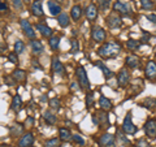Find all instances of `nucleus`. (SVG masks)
Segmentation results:
<instances>
[{
	"mask_svg": "<svg viewBox=\"0 0 156 147\" xmlns=\"http://www.w3.org/2000/svg\"><path fill=\"white\" fill-rule=\"evenodd\" d=\"M120 52H121V44L117 42L104 43L98 51L99 55L104 59H113L116 56H118Z\"/></svg>",
	"mask_w": 156,
	"mask_h": 147,
	"instance_id": "obj_1",
	"label": "nucleus"
},
{
	"mask_svg": "<svg viewBox=\"0 0 156 147\" xmlns=\"http://www.w3.org/2000/svg\"><path fill=\"white\" fill-rule=\"evenodd\" d=\"M75 77L78 79V83H79L81 89H88L90 87V82H88V77L87 73H86L85 68L82 65H79L75 70Z\"/></svg>",
	"mask_w": 156,
	"mask_h": 147,
	"instance_id": "obj_2",
	"label": "nucleus"
},
{
	"mask_svg": "<svg viewBox=\"0 0 156 147\" xmlns=\"http://www.w3.org/2000/svg\"><path fill=\"white\" fill-rule=\"evenodd\" d=\"M92 121H94V124H95V125L99 126V128H108V126H109V118H108L107 113L104 112L103 109L98 111V112L94 115Z\"/></svg>",
	"mask_w": 156,
	"mask_h": 147,
	"instance_id": "obj_3",
	"label": "nucleus"
},
{
	"mask_svg": "<svg viewBox=\"0 0 156 147\" xmlns=\"http://www.w3.org/2000/svg\"><path fill=\"white\" fill-rule=\"evenodd\" d=\"M122 130L125 131L126 134H135L137 133V126L133 124V121H131V113H126V116H125V118H124V122H122Z\"/></svg>",
	"mask_w": 156,
	"mask_h": 147,
	"instance_id": "obj_4",
	"label": "nucleus"
},
{
	"mask_svg": "<svg viewBox=\"0 0 156 147\" xmlns=\"http://www.w3.org/2000/svg\"><path fill=\"white\" fill-rule=\"evenodd\" d=\"M99 146L100 147H114L116 146V138L109 133H104L99 138Z\"/></svg>",
	"mask_w": 156,
	"mask_h": 147,
	"instance_id": "obj_5",
	"label": "nucleus"
},
{
	"mask_svg": "<svg viewBox=\"0 0 156 147\" xmlns=\"http://www.w3.org/2000/svg\"><path fill=\"white\" fill-rule=\"evenodd\" d=\"M91 38L96 43L104 42L105 40V31H104V29L100 26H94L92 30H91Z\"/></svg>",
	"mask_w": 156,
	"mask_h": 147,
	"instance_id": "obj_6",
	"label": "nucleus"
},
{
	"mask_svg": "<svg viewBox=\"0 0 156 147\" xmlns=\"http://www.w3.org/2000/svg\"><path fill=\"white\" fill-rule=\"evenodd\" d=\"M113 11L120 13V14L129 16V14L131 13V7L127 3H124V1H116V3L113 4Z\"/></svg>",
	"mask_w": 156,
	"mask_h": 147,
	"instance_id": "obj_7",
	"label": "nucleus"
},
{
	"mask_svg": "<svg viewBox=\"0 0 156 147\" xmlns=\"http://www.w3.org/2000/svg\"><path fill=\"white\" fill-rule=\"evenodd\" d=\"M20 25H21V29H22V31L25 33V35H26V37H27V38H30V39H35V37H36V33L34 31L33 26H31V25H30V22H29L27 20H21Z\"/></svg>",
	"mask_w": 156,
	"mask_h": 147,
	"instance_id": "obj_8",
	"label": "nucleus"
},
{
	"mask_svg": "<svg viewBox=\"0 0 156 147\" xmlns=\"http://www.w3.org/2000/svg\"><path fill=\"white\" fill-rule=\"evenodd\" d=\"M144 131H146V135L147 137H150V138H156V120L150 118V120L146 121Z\"/></svg>",
	"mask_w": 156,
	"mask_h": 147,
	"instance_id": "obj_9",
	"label": "nucleus"
},
{
	"mask_svg": "<svg viewBox=\"0 0 156 147\" xmlns=\"http://www.w3.org/2000/svg\"><path fill=\"white\" fill-rule=\"evenodd\" d=\"M129 79H130V74L127 68H122L121 70L118 72L117 74V82H118V86L125 87L127 83H129Z\"/></svg>",
	"mask_w": 156,
	"mask_h": 147,
	"instance_id": "obj_10",
	"label": "nucleus"
},
{
	"mask_svg": "<svg viewBox=\"0 0 156 147\" xmlns=\"http://www.w3.org/2000/svg\"><path fill=\"white\" fill-rule=\"evenodd\" d=\"M144 74L147 79H155L156 78V63L155 61H148L144 68Z\"/></svg>",
	"mask_w": 156,
	"mask_h": 147,
	"instance_id": "obj_11",
	"label": "nucleus"
},
{
	"mask_svg": "<svg viewBox=\"0 0 156 147\" xmlns=\"http://www.w3.org/2000/svg\"><path fill=\"white\" fill-rule=\"evenodd\" d=\"M121 17L117 16V14L112 13L107 17V25H108L109 29H117V27L121 26Z\"/></svg>",
	"mask_w": 156,
	"mask_h": 147,
	"instance_id": "obj_12",
	"label": "nucleus"
},
{
	"mask_svg": "<svg viewBox=\"0 0 156 147\" xmlns=\"http://www.w3.org/2000/svg\"><path fill=\"white\" fill-rule=\"evenodd\" d=\"M52 72L57 76H65V68L57 57L52 59Z\"/></svg>",
	"mask_w": 156,
	"mask_h": 147,
	"instance_id": "obj_13",
	"label": "nucleus"
},
{
	"mask_svg": "<svg viewBox=\"0 0 156 147\" xmlns=\"http://www.w3.org/2000/svg\"><path fill=\"white\" fill-rule=\"evenodd\" d=\"M34 143V135L33 133H26L18 141V147H30Z\"/></svg>",
	"mask_w": 156,
	"mask_h": 147,
	"instance_id": "obj_14",
	"label": "nucleus"
},
{
	"mask_svg": "<svg viewBox=\"0 0 156 147\" xmlns=\"http://www.w3.org/2000/svg\"><path fill=\"white\" fill-rule=\"evenodd\" d=\"M86 17L90 21H95L96 17H98V7L94 3H90L87 5V8H86Z\"/></svg>",
	"mask_w": 156,
	"mask_h": 147,
	"instance_id": "obj_15",
	"label": "nucleus"
},
{
	"mask_svg": "<svg viewBox=\"0 0 156 147\" xmlns=\"http://www.w3.org/2000/svg\"><path fill=\"white\" fill-rule=\"evenodd\" d=\"M31 12H33V14L35 17H42L43 16V8H42V1L40 0H35V1H33V4H31Z\"/></svg>",
	"mask_w": 156,
	"mask_h": 147,
	"instance_id": "obj_16",
	"label": "nucleus"
},
{
	"mask_svg": "<svg viewBox=\"0 0 156 147\" xmlns=\"http://www.w3.org/2000/svg\"><path fill=\"white\" fill-rule=\"evenodd\" d=\"M125 64H126L127 68L130 69H135L138 65H139V57L135 55H129L125 60Z\"/></svg>",
	"mask_w": 156,
	"mask_h": 147,
	"instance_id": "obj_17",
	"label": "nucleus"
},
{
	"mask_svg": "<svg viewBox=\"0 0 156 147\" xmlns=\"http://www.w3.org/2000/svg\"><path fill=\"white\" fill-rule=\"evenodd\" d=\"M10 108H12L14 112H20L21 108H22V99H21L20 95H14L10 103Z\"/></svg>",
	"mask_w": 156,
	"mask_h": 147,
	"instance_id": "obj_18",
	"label": "nucleus"
},
{
	"mask_svg": "<svg viewBox=\"0 0 156 147\" xmlns=\"http://www.w3.org/2000/svg\"><path fill=\"white\" fill-rule=\"evenodd\" d=\"M36 30L43 35L44 38H51L52 37V29L48 27L47 25H42V24H38L36 25Z\"/></svg>",
	"mask_w": 156,
	"mask_h": 147,
	"instance_id": "obj_19",
	"label": "nucleus"
},
{
	"mask_svg": "<svg viewBox=\"0 0 156 147\" xmlns=\"http://www.w3.org/2000/svg\"><path fill=\"white\" fill-rule=\"evenodd\" d=\"M57 22H59V25L61 27H68L70 24V18L69 16H68V13H65V12H61V13L57 16Z\"/></svg>",
	"mask_w": 156,
	"mask_h": 147,
	"instance_id": "obj_20",
	"label": "nucleus"
},
{
	"mask_svg": "<svg viewBox=\"0 0 156 147\" xmlns=\"http://www.w3.org/2000/svg\"><path fill=\"white\" fill-rule=\"evenodd\" d=\"M99 107H100L103 111H109L112 108V102L109 99H107L105 96L101 95L100 99H99Z\"/></svg>",
	"mask_w": 156,
	"mask_h": 147,
	"instance_id": "obj_21",
	"label": "nucleus"
},
{
	"mask_svg": "<svg viewBox=\"0 0 156 147\" xmlns=\"http://www.w3.org/2000/svg\"><path fill=\"white\" fill-rule=\"evenodd\" d=\"M48 8L52 16H59L61 13V7L57 3H55V1H48Z\"/></svg>",
	"mask_w": 156,
	"mask_h": 147,
	"instance_id": "obj_22",
	"label": "nucleus"
},
{
	"mask_svg": "<svg viewBox=\"0 0 156 147\" xmlns=\"http://www.w3.org/2000/svg\"><path fill=\"white\" fill-rule=\"evenodd\" d=\"M95 65L98 66V68H100V70L103 72V74H104V77H105V78H111V77L113 76V72L109 70V69L107 68L105 65H104V63H101V61H96Z\"/></svg>",
	"mask_w": 156,
	"mask_h": 147,
	"instance_id": "obj_23",
	"label": "nucleus"
},
{
	"mask_svg": "<svg viewBox=\"0 0 156 147\" xmlns=\"http://www.w3.org/2000/svg\"><path fill=\"white\" fill-rule=\"evenodd\" d=\"M59 134H60V139L61 141H70L72 139V133L68 128H60L59 129Z\"/></svg>",
	"mask_w": 156,
	"mask_h": 147,
	"instance_id": "obj_24",
	"label": "nucleus"
},
{
	"mask_svg": "<svg viewBox=\"0 0 156 147\" xmlns=\"http://www.w3.org/2000/svg\"><path fill=\"white\" fill-rule=\"evenodd\" d=\"M70 16H72V18L74 20V21H78V20L81 18V16H82V8H81V5L73 7L72 11H70Z\"/></svg>",
	"mask_w": 156,
	"mask_h": 147,
	"instance_id": "obj_25",
	"label": "nucleus"
},
{
	"mask_svg": "<svg viewBox=\"0 0 156 147\" xmlns=\"http://www.w3.org/2000/svg\"><path fill=\"white\" fill-rule=\"evenodd\" d=\"M12 77L14 78V81L23 82L26 79V73H25V70H22V69H16V70L13 72Z\"/></svg>",
	"mask_w": 156,
	"mask_h": 147,
	"instance_id": "obj_26",
	"label": "nucleus"
},
{
	"mask_svg": "<svg viewBox=\"0 0 156 147\" xmlns=\"http://www.w3.org/2000/svg\"><path fill=\"white\" fill-rule=\"evenodd\" d=\"M30 46H31V50H33L34 53L43 52V50H44V48H43V44H42L39 40H36V39H33V40H31Z\"/></svg>",
	"mask_w": 156,
	"mask_h": 147,
	"instance_id": "obj_27",
	"label": "nucleus"
},
{
	"mask_svg": "<svg viewBox=\"0 0 156 147\" xmlns=\"http://www.w3.org/2000/svg\"><path fill=\"white\" fill-rule=\"evenodd\" d=\"M61 146V139L60 138H51L44 142V147H60Z\"/></svg>",
	"mask_w": 156,
	"mask_h": 147,
	"instance_id": "obj_28",
	"label": "nucleus"
},
{
	"mask_svg": "<svg viewBox=\"0 0 156 147\" xmlns=\"http://www.w3.org/2000/svg\"><path fill=\"white\" fill-rule=\"evenodd\" d=\"M22 131H23V126L20 125V124L10 126V135L12 137H18L20 134H22Z\"/></svg>",
	"mask_w": 156,
	"mask_h": 147,
	"instance_id": "obj_29",
	"label": "nucleus"
},
{
	"mask_svg": "<svg viewBox=\"0 0 156 147\" xmlns=\"http://www.w3.org/2000/svg\"><path fill=\"white\" fill-rule=\"evenodd\" d=\"M117 141H118V143L122 144V146H126V147L130 146V141L122 134V131H120V130L117 131Z\"/></svg>",
	"mask_w": 156,
	"mask_h": 147,
	"instance_id": "obj_30",
	"label": "nucleus"
},
{
	"mask_svg": "<svg viewBox=\"0 0 156 147\" xmlns=\"http://www.w3.org/2000/svg\"><path fill=\"white\" fill-rule=\"evenodd\" d=\"M43 116H44V120L48 124H51V125H55V124H56V116H55L53 113H51L49 111H46V112L43 113Z\"/></svg>",
	"mask_w": 156,
	"mask_h": 147,
	"instance_id": "obj_31",
	"label": "nucleus"
},
{
	"mask_svg": "<svg viewBox=\"0 0 156 147\" xmlns=\"http://www.w3.org/2000/svg\"><path fill=\"white\" fill-rule=\"evenodd\" d=\"M23 51H25V44H23L22 40L17 39V40L14 42V52L17 53V55H21Z\"/></svg>",
	"mask_w": 156,
	"mask_h": 147,
	"instance_id": "obj_32",
	"label": "nucleus"
},
{
	"mask_svg": "<svg viewBox=\"0 0 156 147\" xmlns=\"http://www.w3.org/2000/svg\"><path fill=\"white\" fill-rule=\"evenodd\" d=\"M59 44H60V38L59 37H51L49 38V47H51L53 51H56L57 48H59Z\"/></svg>",
	"mask_w": 156,
	"mask_h": 147,
	"instance_id": "obj_33",
	"label": "nucleus"
},
{
	"mask_svg": "<svg viewBox=\"0 0 156 147\" xmlns=\"http://www.w3.org/2000/svg\"><path fill=\"white\" fill-rule=\"evenodd\" d=\"M126 47L129 48V50H131V51H135L138 47H139V42L135 40V39H129L126 42Z\"/></svg>",
	"mask_w": 156,
	"mask_h": 147,
	"instance_id": "obj_34",
	"label": "nucleus"
},
{
	"mask_svg": "<svg viewBox=\"0 0 156 147\" xmlns=\"http://www.w3.org/2000/svg\"><path fill=\"white\" fill-rule=\"evenodd\" d=\"M140 5H142L143 9H152L153 1L152 0H140Z\"/></svg>",
	"mask_w": 156,
	"mask_h": 147,
	"instance_id": "obj_35",
	"label": "nucleus"
},
{
	"mask_svg": "<svg viewBox=\"0 0 156 147\" xmlns=\"http://www.w3.org/2000/svg\"><path fill=\"white\" fill-rule=\"evenodd\" d=\"M94 105V94L92 92H87L86 95V107L91 108Z\"/></svg>",
	"mask_w": 156,
	"mask_h": 147,
	"instance_id": "obj_36",
	"label": "nucleus"
},
{
	"mask_svg": "<svg viewBox=\"0 0 156 147\" xmlns=\"http://www.w3.org/2000/svg\"><path fill=\"white\" fill-rule=\"evenodd\" d=\"M156 103V99H151V98H147V99L143 100L142 105H144L146 108H148V109H151V108L153 107V104Z\"/></svg>",
	"mask_w": 156,
	"mask_h": 147,
	"instance_id": "obj_37",
	"label": "nucleus"
},
{
	"mask_svg": "<svg viewBox=\"0 0 156 147\" xmlns=\"http://www.w3.org/2000/svg\"><path fill=\"white\" fill-rule=\"evenodd\" d=\"M60 100L57 99V98H52L51 100H49V105H51V108H53V109H60Z\"/></svg>",
	"mask_w": 156,
	"mask_h": 147,
	"instance_id": "obj_38",
	"label": "nucleus"
},
{
	"mask_svg": "<svg viewBox=\"0 0 156 147\" xmlns=\"http://www.w3.org/2000/svg\"><path fill=\"white\" fill-rule=\"evenodd\" d=\"M72 139L75 142V143L81 144V146H83V144H85V139H83L82 135H79V134H74V135L72 137Z\"/></svg>",
	"mask_w": 156,
	"mask_h": 147,
	"instance_id": "obj_39",
	"label": "nucleus"
},
{
	"mask_svg": "<svg viewBox=\"0 0 156 147\" xmlns=\"http://www.w3.org/2000/svg\"><path fill=\"white\" fill-rule=\"evenodd\" d=\"M78 50H79V44H78V42L75 39H73L72 40V50H70V52L75 53V52H78Z\"/></svg>",
	"mask_w": 156,
	"mask_h": 147,
	"instance_id": "obj_40",
	"label": "nucleus"
},
{
	"mask_svg": "<svg viewBox=\"0 0 156 147\" xmlns=\"http://www.w3.org/2000/svg\"><path fill=\"white\" fill-rule=\"evenodd\" d=\"M8 59H9V61H12L13 64H17L18 63V57H17V53H9L8 55Z\"/></svg>",
	"mask_w": 156,
	"mask_h": 147,
	"instance_id": "obj_41",
	"label": "nucleus"
},
{
	"mask_svg": "<svg viewBox=\"0 0 156 147\" xmlns=\"http://www.w3.org/2000/svg\"><path fill=\"white\" fill-rule=\"evenodd\" d=\"M98 1H99V5H100L103 9H105L109 4V0H98Z\"/></svg>",
	"mask_w": 156,
	"mask_h": 147,
	"instance_id": "obj_42",
	"label": "nucleus"
},
{
	"mask_svg": "<svg viewBox=\"0 0 156 147\" xmlns=\"http://www.w3.org/2000/svg\"><path fill=\"white\" fill-rule=\"evenodd\" d=\"M147 20L150 22H152V24H156V14H148Z\"/></svg>",
	"mask_w": 156,
	"mask_h": 147,
	"instance_id": "obj_43",
	"label": "nucleus"
},
{
	"mask_svg": "<svg viewBox=\"0 0 156 147\" xmlns=\"http://www.w3.org/2000/svg\"><path fill=\"white\" fill-rule=\"evenodd\" d=\"M13 1V4H14V7L16 8H22V1H21V0H12Z\"/></svg>",
	"mask_w": 156,
	"mask_h": 147,
	"instance_id": "obj_44",
	"label": "nucleus"
},
{
	"mask_svg": "<svg viewBox=\"0 0 156 147\" xmlns=\"http://www.w3.org/2000/svg\"><path fill=\"white\" fill-rule=\"evenodd\" d=\"M7 9H8V4L5 1L0 0V11H7Z\"/></svg>",
	"mask_w": 156,
	"mask_h": 147,
	"instance_id": "obj_45",
	"label": "nucleus"
},
{
	"mask_svg": "<svg viewBox=\"0 0 156 147\" xmlns=\"http://www.w3.org/2000/svg\"><path fill=\"white\" fill-rule=\"evenodd\" d=\"M33 124H34V118H33V117H27V120H26L25 125H26V126H33Z\"/></svg>",
	"mask_w": 156,
	"mask_h": 147,
	"instance_id": "obj_46",
	"label": "nucleus"
},
{
	"mask_svg": "<svg viewBox=\"0 0 156 147\" xmlns=\"http://www.w3.org/2000/svg\"><path fill=\"white\" fill-rule=\"evenodd\" d=\"M138 146H139V147H151V144H148L147 142H146V141H143V139H142V141H139V143H138Z\"/></svg>",
	"mask_w": 156,
	"mask_h": 147,
	"instance_id": "obj_47",
	"label": "nucleus"
}]
</instances>
